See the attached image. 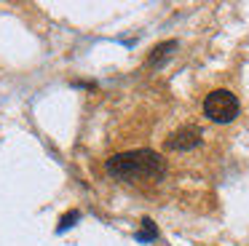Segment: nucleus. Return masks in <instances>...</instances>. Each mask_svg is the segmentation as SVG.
Masks as SVG:
<instances>
[{"label": "nucleus", "instance_id": "39448f33", "mask_svg": "<svg viewBox=\"0 0 249 246\" xmlns=\"http://www.w3.org/2000/svg\"><path fill=\"white\" fill-rule=\"evenodd\" d=\"M156 238H158L156 222H153L150 217H145V219H142V228L137 230V241H140V244H150V241H156Z\"/></svg>", "mask_w": 249, "mask_h": 246}, {"label": "nucleus", "instance_id": "f03ea898", "mask_svg": "<svg viewBox=\"0 0 249 246\" xmlns=\"http://www.w3.org/2000/svg\"><path fill=\"white\" fill-rule=\"evenodd\" d=\"M241 105H238V96L228 88H214L206 94L204 99V115L212 123H231L238 118Z\"/></svg>", "mask_w": 249, "mask_h": 246}, {"label": "nucleus", "instance_id": "7ed1b4c3", "mask_svg": "<svg viewBox=\"0 0 249 246\" xmlns=\"http://www.w3.org/2000/svg\"><path fill=\"white\" fill-rule=\"evenodd\" d=\"M198 144H201V128H196V126L177 128L166 139V150H190V147H198Z\"/></svg>", "mask_w": 249, "mask_h": 246}, {"label": "nucleus", "instance_id": "f257e3e1", "mask_svg": "<svg viewBox=\"0 0 249 246\" xmlns=\"http://www.w3.org/2000/svg\"><path fill=\"white\" fill-rule=\"evenodd\" d=\"M107 174L118 179L134 182V179H156L163 174V158L153 150H131V153H118L107 158Z\"/></svg>", "mask_w": 249, "mask_h": 246}, {"label": "nucleus", "instance_id": "423d86ee", "mask_svg": "<svg viewBox=\"0 0 249 246\" xmlns=\"http://www.w3.org/2000/svg\"><path fill=\"white\" fill-rule=\"evenodd\" d=\"M78 219H81V211H78V209H72V211H67L65 217L59 219V225H56V233H65V230H67V228H72V225H75Z\"/></svg>", "mask_w": 249, "mask_h": 246}, {"label": "nucleus", "instance_id": "20e7f679", "mask_svg": "<svg viewBox=\"0 0 249 246\" xmlns=\"http://www.w3.org/2000/svg\"><path fill=\"white\" fill-rule=\"evenodd\" d=\"M177 48V40H166V43H158V46H153V51L147 53V62L150 64H158L161 59H166L169 53Z\"/></svg>", "mask_w": 249, "mask_h": 246}]
</instances>
